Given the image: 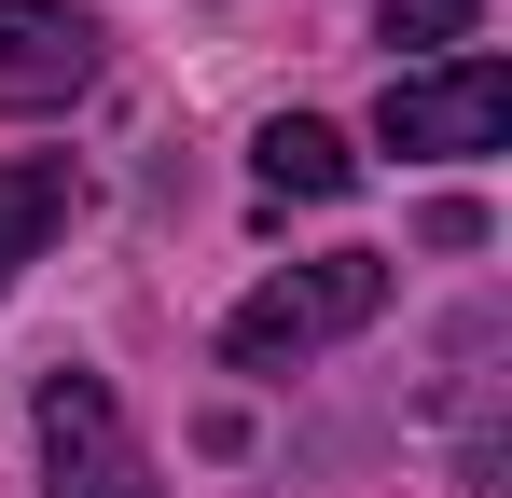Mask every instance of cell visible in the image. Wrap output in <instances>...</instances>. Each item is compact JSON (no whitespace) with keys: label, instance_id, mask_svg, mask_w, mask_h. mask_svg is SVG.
I'll return each mask as SVG.
<instances>
[{"label":"cell","instance_id":"6da1fadb","mask_svg":"<svg viewBox=\"0 0 512 498\" xmlns=\"http://www.w3.org/2000/svg\"><path fill=\"white\" fill-rule=\"evenodd\" d=\"M388 305V263L374 249H333V263H291V277H263L250 305L222 319V360L236 374H277V360H319L333 332H360Z\"/></svg>","mask_w":512,"mask_h":498},{"label":"cell","instance_id":"5b68a950","mask_svg":"<svg viewBox=\"0 0 512 498\" xmlns=\"http://www.w3.org/2000/svg\"><path fill=\"white\" fill-rule=\"evenodd\" d=\"M250 180L277 194V208H291V194L319 208V194H346V180H360V153H346V125H319V111H277V125L250 139Z\"/></svg>","mask_w":512,"mask_h":498},{"label":"cell","instance_id":"277c9868","mask_svg":"<svg viewBox=\"0 0 512 498\" xmlns=\"http://www.w3.org/2000/svg\"><path fill=\"white\" fill-rule=\"evenodd\" d=\"M97 83V14L70 0H0V111H70Z\"/></svg>","mask_w":512,"mask_h":498},{"label":"cell","instance_id":"8992f818","mask_svg":"<svg viewBox=\"0 0 512 498\" xmlns=\"http://www.w3.org/2000/svg\"><path fill=\"white\" fill-rule=\"evenodd\" d=\"M70 208H84L70 153H28V166H0V277H28L42 249L70 236Z\"/></svg>","mask_w":512,"mask_h":498},{"label":"cell","instance_id":"7a4b0ae2","mask_svg":"<svg viewBox=\"0 0 512 498\" xmlns=\"http://www.w3.org/2000/svg\"><path fill=\"white\" fill-rule=\"evenodd\" d=\"M374 139H388V153H429V166L499 153V139H512V70H499V56H429V70H388Z\"/></svg>","mask_w":512,"mask_h":498},{"label":"cell","instance_id":"52a82bcc","mask_svg":"<svg viewBox=\"0 0 512 498\" xmlns=\"http://www.w3.org/2000/svg\"><path fill=\"white\" fill-rule=\"evenodd\" d=\"M485 0H388V42H471Z\"/></svg>","mask_w":512,"mask_h":498},{"label":"cell","instance_id":"3957f363","mask_svg":"<svg viewBox=\"0 0 512 498\" xmlns=\"http://www.w3.org/2000/svg\"><path fill=\"white\" fill-rule=\"evenodd\" d=\"M42 498H153V457L111 374H42Z\"/></svg>","mask_w":512,"mask_h":498}]
</instances>
